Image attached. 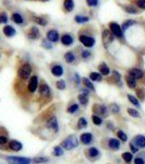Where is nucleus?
Wrapping results in <instances>:
<instances>
[{
    "mask_svg": "<svg viewBox=\"0 0 145 164\" xmlns=\"http://www.w3.org/2000/svg\"><path fill=\"white\" fill-rule=\"evenodd\" d=\"M94 30L90 26H84L82 27L79 33H77V41L81 44L82 47L85 48H94L97 44L96 41V36H94Z\"/></svg>",
    "mask_w": 145,
    "mask_h": 164,
    "instance_id": "f257e3e1",
    "label": "nucleus"
},
{
    "mask_svg": "<svg viewBox=\"0 0 145 164\" xmlns=\"http://www.w3.org/2000/svg\"><path fill=\"white\" fill-rule=\"evenodd\" d=\"M32 74H33V65L31 64V60L26 59V58L21 59L19 66H18V69H16L18 79L22 82H25V81H28Z\"/></svg>",
    "mask_w": 145,
    "mask_h": 164,
    "instance_id": "f03ea898",
    "label": "nucleus"
},
{
    "mask_svg": "<svg viewBox=\"0 0 145 164\" xmlns=\"http://www.w3.org/2000/svg\"><path fill=\"white\" fill-rule=\"evenodd\" d=\"M10 21L14 25H18L20 27H25L28 23V15H26L20 9H14L10 13Z\"/></svg>",
    "mask_w": 145,
    "mask_h": 164,
    "instance_id": "7ed1b4c3",
    "label": "nucleus"
},
{
    "mask_svg": "<svg viewBox=\"0 0 145 164\" xmlns=\"http://www.w3.org/2000/svg\"><path fill=\"white\" fill-rule=\"evenodd\" d=\"M100 39H102V44H103V47L106 50H109L110 47H112V45L114 44V41L116 38L112 35L108 26L107 25H103L102 29H100Z\"/></svg>",
    "mask_w": 145,
    "mask_h": 164,
    "instance_id": "20e7f679",
    "label": "nucleus"
},
{
    "mask_svg": "<svg viewBox=\"0 0 145 164\" xmlns=\"http://www.w3.org/2000/svg\"><path fill=\"white\" fill-rule=\"evenodd\" d=\"M107 26L119 43H123L126 41V33L122 30L121 24H119L117 21H110L107 24Z\"/></svg>",
    "mask_w": 145,
    "mask_h": 164,
    "instance_id": "39448f33",
    "label": "nucleus"
},
{
    "mask_svg": "<svg viewBox=\"0 0 145 164\" xmlns=\"http://www.w3.org/2000/svg\"><path fill=\"white\" fill-rule=\"evenodd\" d=\"M25 37L28 42H36V41H39L42 39V31H41V27L36 25V24H32L30 26L27 27L26 31H25Z\"/></svg>",
    "mask_w": 145,
    "mask_h": 164,
    "instance_id": "423d86ee",
    "label": "nucleus"
},
{
    "mask_svg": "<svg viewBox=\"0 0 145 164\" xmlns=\"http://www.w3.org/2000/svg\"><path fill=\"white\" fill-rule=\"evenodd\" d=\"M28 20L33 24H36L39 27H47L49 25L50 20L48 18V15L46 14H36V13H32L28 12Z\"/></svg>",
    "mask_w": 145,
    "mask_h": 164,
    "instance_id": "0eeeda50",
    "label": "nucleus"
},
{
    "mask_svg": "<svg viewBox=\"0 0 145 164\" xmlns=\"http://www.w3.org/2000/svg\"><path fill=\"white\" fill-rule=\"evenodd\" d=\"M60 44L65 48H71L75 44V36L71 32H63L60 36Z\"/></svg>",
    "mask_w": 145,
    "mask_h": 164,
    "instance_id": "6e6552de",
    "label": "nucleus"
},
{
    "mask_svg": "<svg viewBox=\"0 0 145 164\" xmlns=\"http://www.w3.org/2000/svg\"><path fill=\"white\" fill-rule=\"evenodd\" d=\"M49 71L55 78H62L65 73V69L62 64L58 62V61H53L49 65Z\"/></svg>",
    "mask_w": 145,
    "mask_h": 164,
    "instance_id": "1a4fd4ad",
    "label": "nucleus"
},
{
    "mask_svg": "<svg viewBox=\"0 0 145 164\" xmlns=\"http://www.w3.org/2000/svg\"><path fill=\"white\" fill-rule=\"evenodd\" d=\"M62 58H63V61L69 66L76 65L79 59H80V58H79V54L76 53L74 49H68L67 52H65Z\"/></svg>",
    "mask_w": 145,
    "mask_h": 164,
    "instance_id": "9d476101",
    "label": "nucleus"
},
{
    "mask_svg": "<svg viewBox=\"0 0 145 164\" xmlns=\"http://www.w3.org/2000/svg\"><path fill=\"white\" fill-rule=\"evenodd\" d=\"M60 36H61V33L56 27H50V29H48V30L46 31L45 33V38L48 39L53 45L60 43Z\"/></svg>",
    "mask_w": 145,
    "mask_h": 164,
    "instance_id": "9b49d317",
    "label": "nucleus"
},
{
    "mask_svg": "<svg viewBox=\"0 0 145 164\" xmlns=\"http://www.w3.org/2000/svg\"><path fill=\"white\" fill-rule=\"evenodd\" d=\"M38 87H39V77L37 74H32L27 81V91L34 94L35 92L38 91Z\"/></svg>",
    "mask_w": 145,
    "mask_h": 164,
    "instance_id": "f8f14e48",
    "label": "nucleus"
},
{
    "mask_svg": "<svg viewBox=\"0 0 145 164\" xmlns=\"http://www.w3.org/2000/svg\"><path fill=\"white\" fill-rule=\"evenodd\" d=\"M62 148H65L67 150H72L74 148H76L79 145V141L75 135H70L69 137L65 138V140L62 142Z\"/></svg>",
    "mask_w": 145,
    "mask_h": 164,
    "instance_id": "ddd939ff",
    "label": "nucleus"
},
{
    "mask_svg": "<svg viewBox=\"0 0 145 164\" xmlns=\"http://www.w3.org/2000/svg\"><path fill=\"white\" fill-rule=\"evenodd\" d=\"M38 93H39V96L43 97V99H49L50 96H51V90H50V87H49V84L47 83L46 81L39 82Z\"/></svg>",
    "mask_w": 145,
    "mask_h": 164,
    "instance_id": "4468645a",
    "label": "nucleus"
},
{
    "mask_svg": "<svg viewBox=\"0 0 145 164\" xmlns=\"http://www.w3.org/2000/svg\"><path fill=\"white\" fill-rule=\"evenodd\" d=\"M94 57V53L92 52L90 48H85V47H80L79 48V58L80 60L84 61V62H88L92 60Z\"/></svg>",
    "mask_w": 145,
    "mask_h": 164,
    "instance_id": "2eb2a0df",
    "label": "nucleus"
},
{
    "mask_svg": "<svg viewBox=\"0 0 145 164\" xmlns=\"http://www.w3.org/2000/svg\"><path fill=\"white\" fill-rule=\"evenodd\" d=\"M1 32H2V35H4L6 38H13L16 36V34H18V31H16V29L14 27V25L9 24V23L2 26Z\"/></svg>",
    "mask_w": 145,
    "mask_h": 164,
    "instance_id": "dca6fc26",
    "label": "nucleus"
},
{
    "mask_svg": "<svg viewBox=\"0 0 145 164\" xmlns=\"http://www.w3.org/2000/svg\"><path fill=\"white\" fill-rule=\"evenodd\" d=\"M93 113L100 117H107L109 115V107H107L105 104H94Z\"/></svg>",
    "mask_w": 145,
    "mask_h": 164,
    "instance_id": "f3484780",
    "label": "nucleus"
},
{
    "mask_svg": "<svg viewBox=\"0 0 145 164\" xmlns=\"http://www.w3.org/2000/svg\"><path fill=\"white\" fill-rule=\"evenodd\" d=\"M120 7H121V9L123 10V11L126 12V13H128V14H130V15H136L141 12V10H140V9H139V8H137L136 6L133 4V2H131V4L129 2V4H121Z\"/></svg>",
    "mask_w": 145,
    "mask_h": 164,
    "instance_id": "a211bd4d",
    "label": "nucleus"
},
{
    "mask_svg": "<svg viewBox=\"0 0 145 164\" xmlns=\"http://www.w3.org/2000/svg\"><path fill=\"white\" fill-rule=\"evenodd\" d=\"M97 71H98L104 78H106V77H110L111 74V68L109 67V65L107 64L106 61H100L97 66Z\"/></svg>",
    "mask_w": 145,
    "mask_h": 164,
    "instance_id": "6ab92c4d",
    "label": "nucleus"
},
{
    "mask_svg": "<svg viewBox=\"0 0 145 164\" xmlns=\"http://www.w3.org/2000/svg\"><path fill=\"white\" fill-rule=\"evenodd\" d=\"M127 73H129L130 76H132L133 78H135L137 81L142 80V79L145 77L144 70L141 68H139V67H132V68H129V70L127 71Z\"/></svg>",
    "mask_w": 145,
    "mask_h": 164,
    "instance_id": "aec40b11",
    "label": "nucleus"
},
{
    "mask_svg": "<svg viewBox=\"0 0 145 164\" xmlns=\"http://www.w3.org/2000/svg\"><path fill=\"white\" fill-rule=\"evenodd\" d=\"M73 21H74L75 24H79V25H85V24L90 23V21H91V15L84 14V13H77V14L74 15Z\"/></svg>",
    "mask_w": 145,
    "mask_h": 164,
    "instance_id": "412c9836",
    "label": "nucleus"
},
{
    "mask_svg": "<svg viewBox=\"0 0 145 164\" xmlns=\"http://www.w3.org/2000/svg\"><path fill=\"white\" fill-rule=\"evenodd\" d=\"M6 160L10 164H31V159L23 157H7Z\"/></svg>",
    "mask_w": 145,
    "mask_h": 164,
    "instance_id": "4be33fe9",
    "label": "nucleus"
},
{
    "mask_svg": "<svg viewBox=\"0 0 145 164\" xmlns=\"http://www.w3.org/2000/svg\"><path fill=\"white\" fill-rule=\"evenodd\" d=\"M110 79L112 80V82L116 85H118L119 88H122V85H123V83H122V76L121 73L119 72V70H117V69H111Z\"/></svg>",
    "mask_w": 145,
    "mask_h": 164,
    "instance_id": "5701e85b",
    "label": "nucleus"
},
{
    "mask_svg": "<svg viewBox=\"0 0 145 164\" xmlns=\"http://www.w3.org/2000/svg\"><path fill=\"white\" fill-rule=\"evenodd\" d=\"M46 127L49 130L53 131V132H57L59 130V124H58V119L56 116H51L48 118V120L46 122Z\"/></svg>",
    "mask_w": 145,
    "mask_h": 164,
    "instance_id": "b1692460",
    "label": "nucleus"
},
{
    "mask_svg": "<svg viewBox=\"0 0 145 164\" xmlns=\"http://www.w3.org/2000/svg\"><path fill=\"white\" fill-rule=\"evenodd\" d=\"M62 10L65 13H72L75 10V1L74 0H63Z\"/></svg>",
    "mask_w": 145,
    "mask_h": 164,
    "instance_id": "393cba45",
    "label": "nucleus"
},
{
    "mask_svg": "<svg viewBox=\"0 0 145 164\" xmlns=\"http://www.w3.org/2000/svg\"><path fill=\"white\" fill-rule=\"evenodd\" d=\"M137 24H139V21H136V20L127 19L121 23V27H122V30H123V32L126 33V32H128L130 29L134 27L135 25H137Z\"/></svg>",
    "mask_w": 145,
    "mask_h": 164,
    "instance_id": "a878e982",
    "label": "nucleus"
},
{
    "mask_svg": "<svg viewBox=\"0 0 145 164\" xmlns=\"http://www.w3.org/2000/svg\"><path fill=\"white\" fill-rule=\"evenodd\" d=\"M124 82H126V84L128 85V88L129 89H132V90L136 89L137 80L135 78H133L132 76H130L129 73H126V76H124Z\"/></svg>",
    "mask_w": 145,
    "mask_h": 164,
    "instance_id": "bb28decb",
    "label": "nucleus"
},
{
    "mask_svg": "<svg viewBox=\"0 0 145 164\" xmlns=\"http://www.w3.org/2000/svg\"><path fill=\"white\" fill-rule=\"evenodd\" d=\"M82 85H83L84 88L91 90L92 92H95V84H94V82L88 77H83L82 78Z\"/></svg>",
    "mask_w": 145,
    "mask_h": 164,
    "instance_id": "cd10ccee",
    "label": "nucleus"
},
{
    "mask_svg": "<svg viewBox=\"0 0 145 164\" xmlns=\"http://www.w3.org/2000/svg\"><path fill=\"white\" fill-rule=\"evenodd\" d=\"M77 101H79V104L82 106H87L88 102H90V95L85 94V93H79Z\"/></svg>",
    "mask_w": 145,
    "mask_h": 164,
    "instance_id": "c85d7f7f",
    "label": "nucleus"
},
{
    "mask_svg": "<svg viewBox=\"0 0 145 164\" xmlns=\"http://www.w3.org/2000/svg\"><path fill=\"white\" fill-rule=\"evenodd\" d=\"M10 21V14L6 10H0V25H6Z\"/></svg>",
    "mask_w": 145,
    "mask_h": 164,
    "instance_id": "c756f323",
    "label": "nucleus"
},
{
    "mask_svg": "<svg viewBox=\"0 0 145 164\" xmlns=\"http://www.w3.org/2000/svg\"><path fill=\"white\" fill-rule=\"evenodd\" d=\"M88 78L93 82H102L104 80V77L98 71H91V72L88 73Z\"/></svg>",
    "mask_w": 145,
    "mask_h": 164,
    "instance_id": "7c9ffc66",
    "label": "nucleus"
},
{
    "mask_svg": "<svg viewBox=\"0 0 145 164\" xmlns=\"http://www.w3.org/2000/svg\"><path fill=\"white\" fill-rule=\"evenodd\" d=\"M80 140L83 145H90L93 140V135L91 132H84V134L81 135Z\"/></svg>",
    "mask_w": 145,
    "mask_h": 164,
    "instance_id": "2f4dec72",
    "label": "nucleus"
},
{
    "mask_svg": "<svg viewBox=\"0 0 145 164\" xmlns=\"http://www.w3.org/2000/svg\"><path fill=\"white\" fill-rule=\"evenodd\" d=\"M134 143L137 148H145V136L143 135H137L134 138Z\"/></svg>",
    "mask_w": 145,
    "mask_h": 164,
    "instance_id": "473e14b6",
    "label": "nucleus"
},
{
    "mask_svg": "<svg viewBox=\"0 0 145 164\" xmlns=\"http://www.w3.org/2000/svg\"><path fill=\"white\" fill-rule=\"evenodd\" d=\"M71 80H72V82L74 83L75 87H80L81 84H82V77L80 76V73L76 72V71H74V72L72 73Z\"/></svg>",
    "mask_w": 145,
    "mask_h": 164,
    "instance_id": "72a5a7b5",
    "label": "nucleus"
},
{
    "mask_svg": "<svg viewBox=\"0 0 145 164\" xmlns=\"http://www.w3.org/2000/svg\"><path fill=\"white\" fill-rule=\"evenodd\" d=\"M41 46H42L43 48L45 50H53V44H51V43L48 41V39H46L45 37L43 38L42 37V39H41Z\"/></svg>",
    "mask_w": 145,
    "mask_h": 164,
    "instance_id": "f704fd0d",
    "label": "nucleus"
},
{
    "mask_svg": "<svg viewBox=\"0 0 145 164\" xmlns=\"http://www.w3.org/2000/svg\"><path fill=\"white\" fill-rule=\"evenodd\" d=\"M9 148H10L12 151H20V150H22L23 145L21 142L16 141V140H12V141L9 143Z\"/></svg>",
    "mask_w": 145,
    "mask_h": 164,
    "instance_id": "c9c22d12",
    "label": "nucleus"
},
{
    "mask_svg": "<svg viewBox=\"0 0 145 164\" xmlns=\"http://www.w3.org/2000/svg\"><path fill=\"white\" fill-rule=\"evenodd\" d=\"M108 147L112 150H118L120 148V141H119L118 139L111 138V139H109V141H108Z\"/></svg>",
    "mask_w": 145,
    "mask_h": 164,
    "instance_id": "e433bc0d",
    "label": "nucleus"
},
{
    "mask_svg": "<svg viewBox=\"0 0 145 164\" xmlns=\"http://www.w3.org/2000/svg\"><path fill=\"white\" fill-rule=\"evenodd\" d=\"M85 4L90 9H97L100 4V0H85Z\"/></svg>",
    "mask_w": 145,
    "mask_h": 164,
    "instance_id": "4c0bfd02",
    "label": "nucleus"
},
{
    "mask_svg": "<svg viewBox=\"0 0 145 164\" xmlns=\"http://www.w3.org/2000/svg\"><path fill=\"white\" fill-rule=\"evenodd\" d=\"M56 88L58 89V90H60V91H65V89H67V81L65 80V79H58L57 81H56Z\"/></svg>",
    "mask_w": 145,
    "mask_h": 164,
    "instance_id": "58836bf2",
    "label": "nucleus"
},
{
    "mask_svg": "<svg viewBox=\"0 0 145 164\" xmlns=\"http://www.w3.org/2000/svg\"><path fill=\"white\" fill-rule=\"evenodd\" d=\"M128 100H129V102L131 104H132V105H134V106L135 107H139V108H140V107H141V104H140V101H139V100H137V97L136 96H134V95H132V94H128Z\"/></svg>",
    "mask_w": 145,
    "mask_h": 164,
    "instance_id": "ea45409f",
    "label": "nucleus"
},
{
    "mask_svg": "<svg viewBox=\"0 0 145 164\" xmlns=\"http://www.w3.org/2000/svg\"><path fill=\"white\" fill-rule=\"evenodd\" d=\"M87 154H88V157L92 158V159H96V158H98L99 155H100L98 149L95 148V147H93V148H91V149H88Z\"/></svg>",
    "mask_w": 145,
    "mask_h": 164,
    "instance_id": "a19ab883",
    "label": "nucleus"
},
{
    "mask_svg": "<svg viewBox=\"0 0 145 164\" xmlns=\"http://www.w3.org/2000/svg\"><path fill=\"white\" fill-rule=\"evenodd\" d=\"M79 108H80V105L77 103H72L70 104L67 108V112H68L69 114H75L76 112L79 111Z\"/></svg>",
    "mask_w": 145,
    "mask_h": 164,
    "instance_id": "79ce46f5",
    "label": "nucleus"
},
{
    "mask_svg": "<svg viewBox=\"0 0 145 164\" xmlns=\"http://www.w3.org/2000/svg\"><path fill=\"white\" fill-rule=\"evenodd\" d=\"M92 122L96 126H102L103 125V118L100 116H98V115H95V114L92 115Z\"/></svg>",
    "mask_w": 145,
    "mask_h": 164,
    "instance_id": "37998d69",
    "label": "nucleus"
},
{
    "mask_svg": "<svg viewBox=\"0 0 145 164\" xmlns=\"http://www.w3.org/2000/svg\"><path fill=\"white\" fill-rule=\"evenodd\" d=\"M109 111H110L111 114L118 115L120 113V106L117 103H111L109 105Z\"/></svg>",
    "mask_w": 145,
    "mask_h": 164,
    "instance_id": "c03bdc74",
    "label": "nucleus"
},
{
    "mask_svg": "<svg viewBox=\"0 0 145 164\" xmlns=\"http://www.w3.org/2000/svg\"><path fill=\"white\" fill-rule=\"evenodd\" d=\"M77 127H79L80 129L87 127V119L85 118V117H80L79 120H77Z\"/></svg>",
    "mask_w": 145,
    "mask_h": 164,
    "instance_id": "a18cd8bd",
    "label": "nucleus"
},
{
    "mask_svg": "<svg viewBox=\"0 0 145 164\" xmlns=\"http://www.w3.org/2000/svg\"><path fill=\"white\" fill-rule=\"evenodd\" d=\"M127 112H128V114H129L131 117H134V118H140V117H141L140 113H139L136 110H134V108H128Z\"/></svg>",
    "mask_w": 145,
    "mask_h": 164,
    "instance_id": "49530a36",
    "label": "nucleus"
},
{
    "mask_svg": "<svg viewBox=\"0 0 145 164\" xmlns=\"http://www.w3.org/2000/svg\"><path fill=\"white\" fill-rule=\"evenodd\" d=\"M133 4L136 6L140 10H145V0H133Z\"/></svg>",
    "mask_w": 145,
    "mask_h": 164,
    "instance_id": "de8ad7c7",
    "label": "nucleus"
},
{
    "mask_svg": "<svg viewBox=\"0 0 145 164\" xmlns=\"http://www.w3.org/2000/svg\"><path fill=\"white\" fill-rule=\"evenodd\" d=\"M132 158H133V155H132V153H130V152H124L122 154V159H123L124 162H127V163H130V162L132 161Z\"/></svg>",
    "mask_w": 145,
    "mask_h": 164,
    "instance_id": "09e8293b",
    "label": "nucleus"
},
{
    "mask_svg": "<svg viewBox=\"0 0 145 164\" xmlns=\"http://www.w3.org/2000/svg\"><path fill=\"white\" fill-rule=\"evenodd\" d=\"M62 154H63V150H62L61 147L57 145V147H55V148H53V155H56V157H60V155H62Z\"/></svg>",
    "mask_w": 145,
    "mask_h": 164,
    "instance_id": "8fccbe9b",
    "label": "nucleus"
},
{
    "mask_svg": "<svg viewBox=\"0 0 145 164\" xmlns=\"http://www.w3.org/2000/svg\"><path fill=\"white\" fill-rule=\"evenodd\" d=\"M117 136H118V138L121 140V141L126 142L127 140H128V136H127L122 130H119V131H117Z\"/></svg>",
    "mask_w": 145,
    "mask_h": 164,
    "instance_id": "3c124183",
    "label": "nucleus"
},
{
    "mask_svg": "<svg viewBox=\"0 0 145 164\" xmlns=\"http://www.w3.org/2000/svg\"><path fill=\"white\" fill-rule=\"evenodd\" d=\"M47 161H48L47 158L39 157V158H35L34 160H33V162H34V163H44V162H47Z\"/></svg>",
    "mask_w": 145,
    "mask_h": 164,
    "instance_id": "603ef678",
    "label": "nucleus"
},
{
    "mask_svg": "<svg viewBox=\"0 0 145 164\" xmlns=\"http://www.w3.org/2000/svg\"><path fill=\"white\" fill-rule=\"evenodd\" d=\"M130 148H131V150H132V152H133V153L137 152V150H139L134 142H131V143H130Z\"/></svg>",
    "mask_w": 145,
    "mask_h": 164,
    "instance_id": "864d4df0",
    "label": "nucleus"
},
{
    "mask_svg": "<svg viewBox=\"0 0 145 164\" xmlns=\"http://www.w3.org/2000/svg\"><path fill=\"white\" fill-rule=\"evenodd\" d=\"M134 164H145V161L142 158H136L134 160Z\"/></svg>",
    "mask_w": 145,
    "mask_h": 164,
    "instance_id": "5fc2aeb1",
    "label": "nucleus"
},
{
    "mask_svg": "<svg viewBox=\"0 0 145 164\" xmlns=\"http://www.w3.org/2000/svg\"><path fill=\"white\" fill-rule=\"evenodd\" d=\"M8 141V139L6 137H4V136H0V145H6Z\"/></svg>",
    "mask_w": 145,
    "mask_h": 164,
    "instance_id": "6e6d98bb",
    "label": "nucleus"
},
{
    "mask_svg": "<svg viewBox=\"0 0 145 164\" xmlns=\"http://www.w3.org/2000/svg\"><path fill=\"white\" fill-rule=\"evenodd\" d=\"M137 95H140V97H141L142 100L145 99V93L142 90H137Z\"/></svg>",
    "mask_w": 145,
    "mask_h": 164,
    "instance_id": "4d7b16f0",
    "label": "nucleus"
},
{
    "mask_svg": "<svg viewBox=\"0 0 145 164\" xmlns=\"http://www.w3.org/2000/svg\"><path fill=\"white\" fill-rule=\"evenodd\" d=\"M107 127H108L109 129H114V125L111 124V122H107Z\"/></svg>",
    "mask_w": 145,
    "mask_h": 164,
    "instance_id": "13d9d810",
    "label": "nucleus"
},
{
    "mask_svg": "<svg viewBox=\"0 0 145 164\" xmlns=\"http://www.w3.org/2000/svg\"><path fill=\"white\" fill-rule=\"evenodd\" d=\"M34 1H39V2H43V4H46V2L51 1V0H34Z\"/></svg>",
    "mask_w": 145,
    "mask_h": 164,
    "instance_id": "bf43d9fd",
    "label": "nucleus"
},
{
    "mask_svg": "<svg viewBox=\"0 0 145 164\" xmlns=\"http://www.w3.org/2000/svg\"><path fill=\"white\" fill-rule=\"evenodd\" d=\"M1 56H2V52H1V49H0V60H1Z\"/></svg>",
    "mask_w": 145,
    "mask_h": 164,
    "instance_id": "052dcab7",
    "label": "nucleus"
},
{
    "mask_svg": "<svg viewBox=\"0 0 145 164\" xmlns=\"http://www.w3.org/2000/svg\"><path fill=\"white\" fill-rule=\"evenodd\" d=\"M23 1H34V0H23Z\"/></svg>",
    "mask_w": 145,
    "mask_h": 164,
    "instance_id": "680f3d73",
    "label": "nucleus"
}]
</instances>
